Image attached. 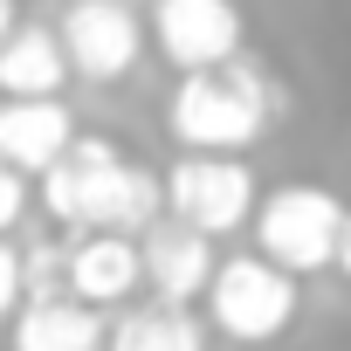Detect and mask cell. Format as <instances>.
Wrapping results in <instances>:
<instances>
[{"label":"cell","instance_id":"6","mask_svg":"<svg viewBox=\"0 0 351 351\" xmlns=\"http://www.w3.org/2000/svg\"><path fill=\"white\" fill-rule=\"evenodd\" d=\"M117 172H124V152L110 145V138H69L42 172H35V200L49 207V221L62 228V234H83V228H97L104 221V200H110V186H117Z\"/></svg>","mask_w":351,"mask_h":351},{"label":"cell","instance_id":"9","mask_svg":"<svg viewBox=\"0 0 351 351\" xmlns=\"http://www.w3.org/2000/svg\"><path fill=\"white\" fill-rule=\"evenodd\" d=\"M69 296H83L90 310H117L145 289V262H138V234H117V228H83L69 234V276H62Z\"/></svg>","mask_w":351,"mask_h":351},{"label":"cell","instance_id":"4","mask_svg":"<svg viewBox=\"0 0 351 351\" xmlns=\"http://www.w3.org/2000/svg\"><path fill=\"white\" fill-rule=\"evenodd\" d=\"M165 214L172 221H186V228H200V234H234V228H248V214H255V172H248V158L241 152H180L165 165Z\"/></svg>","mask_w":351,"mask_h":351},{"label":"cell","instance_id":"12","mask_svg":"<svg viewBox=\"0 0 351 351\" xmlns=\"http://www.w3.org/2000/svg\"><path fill=\"white\" fill-rule=\"evenodd\" d=\"M62 83H69V56L56 28L14 21V35L0 42V97H62Z\"/></svg>","mask_w":351,"mask_h":351},{"label":"cell","instance_id":"16","mask_svg":"<svg viewBox=\"0 0 351 351\" xmlns=\"http://www.w3.org/2000/svg\"><path fill=\"white\" fill-rule=\"evenodd\" d=\"M28 200H35V186H28V172L0 158V234H14V228L28 221Z\"/></svg>","mask_w":351,"mask_h":351},{"label":"cell","instance_id":"19","mask_svg":"<svg viewBox=\"0 0 351 351\" xmlns=\"http://www.w3.org/2000/svg\"><path fill=\"white\" fill-rule=\"evenodd\" d=\"M14 21H21V0H0V42L14 35Z\"/></svg>","mask_w":351,"mask_h":351},{"label":"cell","instance_id":"18","mask_svg":"<svg viewBox=\"0 0 351 351\" xmlns=\"http://www.w3.org/2000/svg\"><path fill=\"white\" fill-rule=\"evenodd\" d=\"M330 269L351 282V207H344V228H337V248H330Z\"/></svg>","mask_w":351,"mask_h":351},{"label":"cell","instance_id":"2","mask_svg":"<svg viewBox=\"0 0 351 351\" xmlns=\"http://www.w3.org/2000/svg\"><path fill=\"white\" fill-rule=\"evenodd\" d=\"M200 303H207V324H214L221 337H234V344H276V337L296 324L303 289H296V276L276 269L269 255H228V262H214Z\"/></svg>","mask_w":351,"mask_h":351},{"label":"cell","instance_id":"8","mask_svg":"<svg viewBox=\"0 0 351 351\" xmlns=\"http://www.w3.org/2000/svg\"><path fill=\"white\" fill-rule=\"evenodd\" d=\"M138 262H145V289L158 303H200L207 296V276H214V234L158 214L138 234Z\"/></svg>","mask_w":351,"mask_h":351},{"label":"cell","instance_id":"10","mask_svg":"<svg viewBox=\"0 0 351 351\" xmlns=\"http://www.w3.org/2000/svg\"><path fill=\"white\" fill-rule=\"evenodd\" d=\"M8 344L14 351H104V310H90L83 296H21V310L8 317Z\"/></svg>","mask_w":351,"mask_h":351},{"label":"cell","instance_id":"11","mask_svg":"<svg viewBox=\"0 0 351 351\" xmlns=\"http://www.w3.org/2000/svg\"><path fill=\"white\" fill-rule=\"evenodd\" d=\"M76 138V117L62 97H0V158L21 165L28 180Z\"/></svg>","mask_w":351,"mask_h":351},{"label":"cell","instance_id":"15","mask_svg":"<svg viewBox=\"0 0 351 351\" xmlns=\"http://www.w3.org/2000/svg\"><path fill=\"white\" fill-rule=\"evenodd\" d=\"M62 276H69V241L21 248V296H62Z\"/></svg>","mask_w":351,"mask_h":351},{"label":"cell","instance_id":"3","mask_svg":"<svg viewBox=\"0 0 351 351\" xmlns=\"http://www.w3.org/2000/svg\"><path fill=\"white\" fill-rule=\"evenodd\" d=\"M248 228H255V255H269L289 276H317V269H330V248H337V228H344V200L330 186L289 180V186L255 193Z\"/></svg>","mask_w":351,"mask_h":351},{"label":"cell","instance_id":"13","mask_svg":"<svg viewBox=\"0 0 351 351\" xmlns=\"http://www.w3.org/2000/svg\"><path fill=\"white\" fill-rule=\"evenodd\" d=\"M110 351H207V324L193 317V303H138L104 330Z\"/></svg>","mask_w":351,"mask_h":351},{"label":"cell","instance_id":"5","mask_svg":"<svg viewBox=\"0 0 351 351\" xmlns=\"http://www.w3.org/2000/svg\"><path fill=\"white\" fill-rule=\"evenodd\" d=\"M56 42L69 56V76L83 83H124L145 62V14L131 0H69Z\"/></svg>","mask_w":351,"mask_h":351},{"label":"cell","instance_id":"17","mask_svg":"<svg viewBox=\"0 0 351 351\" xmlns=\"http://www.w3.org/2000/svg\"><path fill=\"white\" fill-rule=\"evenodd\" d=\"M14 310H21V248H8V234H0V324Z\"/></svg>","mask_w":351,"mask_h":351},{"label":"cell","instance_id":"14","mask_svg":"<svg viewBox=\"0 0 351 351\" xmlns=\"http://www.w3.org/2000/svg\"><path fill=\"white\" fill-rule=\"evenodd\" d=\"M158 214H165V186H158V172L124 158V172H117V186H110V200H104V221H97V228H117V234H145Z\"/></svg>","mask_w":351,"mask_h":351},{"label":"cell","instance_id":"1","mask_svg":"<svg viewBox=\"0 0 351 351\" xmlns=\"http://www.w3.org/2000/svg\"><path fill=\"white\" fill-rule=\"evenodd\" d=\"M276 117V83L269 69L241 49L214 69H180L165 97V131L180 152H248Z\"/></svg>","mask_w":351,"mask_h":351},{"label":"cell","instance_id":"7","mask_svg":"<svg viewBox=\"0 0 351 351\" xmlns=\"http://www.w3.org/2000/svg\"><path fill=\"white\" fill-rule=\"evenodd\" d=\"M145 42H158L172 69H214L248 49V14L234 0H158Z\"/></svg>","mask_w":351,"mask_h":351}]
</instances>
